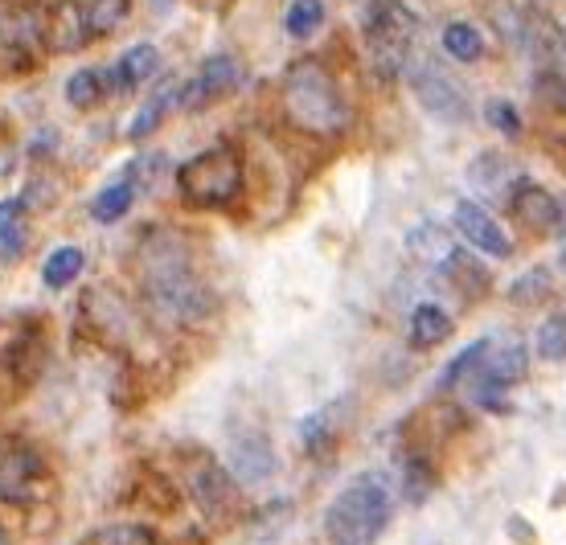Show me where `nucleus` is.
<instances>
[{"label":"nucleus","mask_w":566,"mask_h":545,"mask_svg":"<svg viewBox=\"0 0 566 545\" xmlns=\"http://www.w3.org/2000/svg\"><path fill=\"white\" fill-rule=\"evenodd\" d=\"M280 103L283 115L300 127V132H312V136H337L345 127V98H340L337 78L321 66V62H296L287 66L280 83Z\"/></svg>","instance_id":"1"},{"label":"nucleus","mask_w":566,"mask_h":545,"mask_svg":"<svg viewBox=\"0 0 566 545\" xmlns=\"http://www.w3.org/2000/svg\"><path fill=\"white\" fill-rule=\"evenodd\" d=\"M395 501L382 475H361L349 489L333 496L325 513V533L333 545H378V537L390 525Z\"/></svg>","instance_id":"2"},{"label":"nucleus","mask_w":566,"mask_h":545,"mask_svg":"<svg viewBox=\"0 0 566 545\" xmlns=\"http://www.w3.org/2000/svg\"><path fill=\"white\" fill-rule=\"evenodd\" d=\"M144 292L165 321L201 324L210 316V287L193 275L177 251H148V271H144Z\"/></svg>","instance_id":"3"},{"label":"nucleus","mask_w":566,"mask_h":545,"mask_svg":"<svg viewBox=\"0 0 566 545\" xmlns=\"http://www.w3.org/2000/svg\"><path fill=\"white\" fill-rule=\"evenodd\" d=\"M366 45H369V62L382 78H398L407 71L415 50V38H419V17L402 4V0H366Z\"/></svg>","instance_id":"4"},{"label":"nucleus","mask_w":566,"mask_h":545,"mask_svg":"<svg viewBox=\"0 0 566 545\" xmlns=\"http://www.w3.org/2000/svg\"><path fill=\"white\" fill-rule=\"evenodd\" d=\"M177 193L185 197V206L193 210H222L242 193V160L234 148L218 144L206 153L189 156L177 168Z\"/></svg>","instance_id":"5"},{"label":"nucleus","mask_w":566,"mask_h":545,"mask_svg":"<svg viewBox=\"0 0 566 545\" xmlns=\"http://www.w3.org/2000/svg\"><path fill=\"white\" fill-rule=\"evenodd\" d=\"M407 78H411V91L419 95V103H423L427 112L436 115V119H448V124H460L468 115V95L464 86H460V78H455L448 66H439L436 57H427V62H419V57H411L407 62Z\"/></svg>","instance_id":"6"},{"label":"nucleus","mask_w":566,"mask_h":545,"mask_svg":"<svg viewBox=\"0 0 566 545\" xmlns=\"http://www.w3.org/2000/svg\"><path fill=\"white\" fill-rule=\"evenodd\" d=\"M239 83H242L239 62L230 54H213V57H206V66L181 86V98H177V103H181L185 112H206L218 98H227Z\"/></svg>","instance_id":"7"},{"label":"nucleus","mask_w":566,"mask_h":545,"mask_svg":"<svg viewBox=\"0 0 566 545\" xmlns=\"http://www.w3.org/2000/svg\"><path fill=\"white\" fill-rule=\"evenodd\" d=\"M452 222H455V230H460V238H464L468 247L493 254V259H510V254H513L510 234H505V230H501V222H496L484 206H476V201H455Z\"/></svg>","instance_id":"8"},{"label":"nucleus","mask_w":566,"mask_h":545,"mask_svg":"<svg viewBox=\"0 0 566 545\" xmlns=\"http://www.w3.org/2000/svg\"><path fill=\"white\" fill-rule=\"evenodd\" d=\"M563 210H566V206L551 193V189L525 181V177L513 185L510 213L522 226H530V230H538V234H551V230H558V222H563Z\"/></svg>","instance_id":"9"},{"label":"nucleus","mask_w":566,"mask_h":545,"mask_svg":"<svg viewBox=\"0 0 566 545\" xmlns=\"http://www.w3.org/2000/svg\"><path fill=\"white\" fill-rule=\"evenodd\" d=\"M42 38L54 54H78L91 42V25H86V9L78 0H57L42 21Z\"/></svg>","instance_id":"10"},{"label":"nucleus","mask_w":566,"mask_h":545,"mask_svg":"<svg viewBox=\"0 0 566 545\" xmlns=\"http://www.w3.org/2000/svg\"><path fill=\"white\" fill-rule=\"evenodd\" d=\"M42 480V460L29 448H9L0 455V501H25Z\"/></svg>","instance_id":"11"},{"label":"nucleus","mask_w":566,"mask_h":545,"mask_svg":"<svg viewBox=\"0 0 566 545\" xmlns=\"http://www.w3.org/2000/svg\"><path fill=\"white\" fill-rule=\"evenodd\" d=\"M156 71H160V50L148 42L132 45L128 54L107 71V86H112V95H128V91H140L148 78H156Z\"/></svg>","instance_id":"12"},{"label":"nucleus","mask_w":566,"mask_h":545,"mask_svg":"<svg viewBox=\"0 0 566 545\" xmlns=\"http://www.w3.org/2000/svg\"><path fill=\"white\" fill-rule=\"evenodd\" d=\"M468 181L476 185V189H484V193H493V197L505 193V201H510L513 185L522 181V168L510 165L505 156H496V153H481V156H476V160H472V168H468Z\"/></svg>","instance_id":"13"},{"label":"nucleus","mask_w":566,"mask_h":545,"mask_svg":"<svg viewBox=\"0 0 566 545\" xmlns=\"http://www.w3.org/2000/svg\"><path fill=\"white\" fill-rule=\"evenodd\" d=\"M439 271H443V280L452 283L464 300H481V295L489 292V283H493L481 259H476V254H468V251H452L443 263H439Z\"/></svg>","instance_id":"14"},{"label":"nucleus","mask_w":566,"mask_h":545,"mask_svg":"<svg viewBox=\"0 0 566 545\" xmlns=\"http://www.w3.org/2000/svg\"><path fill=\"white\" fill-rule=\"evenodd\" d=\"M177 98H181V86L172 83V78H165V83L156 86L153 95L136 107V115H132V127H128V140L140 144L144 136H153L156 127L165 124V115H169V107L177 103Z\"/></svg>","instance_id":"15"},{"label":"nucleus","mask_w":566,"mask_h":545,"mask_svg":"<svg viewBox=\"0 0 566 545\" xmlns=\"http://www.w3.org/2000/svg\"><path fill=\"white\" fill-rule=\"evenodd\" d=\"M407 336H411V349H436L452 336V316L439 304H419L407 321Z\"/></svg>","instance_id":"16"},{"label":"nucleus","mask_w":566,"mask_h":545,"mask_svg":"<svg viewBox=\"0 0 566 545\" xmlns=\"http://www.w3.org/2000/svg\"><path fill=\"white\" fill-rule=\"evenodd\" d=\"M271 468H275V455H271L263 434H251V439H239V443H234V475H239V480L255 484V480L271 475Z\"/></svg>","instance_id":"17"},{"label":"nucleus","mask_w":566,"mask_h":545,"mask_svg":"<svg viewBox=\"0 0 566 545\" xmlns=\"http://www.w3.org/2000/svg\"><path fill=\"white\" fill-rule=\"evenodd\" d=\"M107 95H112V86H107V71H99V66L74 71L71 78H66V103H71V107H78V112L99 107Z\"/></svg>","instance_id":"18"},{"label":"nucleus","mask_w":566,"mask_h":545,"mask_svg":"<svg viewBox=\"0 0 566 545\" xmlns=\"http://www.w3.org/2000/svg\"><path fill=\"white\" fill-rule=\"evenodd\" d=\"M407 247H411L415 259H423V263H436V266L455 251V247H452V234H448L443 226H436V222L415 226L411 238H407Z\"/></svg>","instance_id":"19"},{"label":"nucleus","mask_w":566,"mask_h":545,"mask_svg":"<svg viewBox=\"0 0 566 545\" xmlns=\"http://www.w3.org/2000/svg\"><path fill=\"white\" fill-rule=\"evenodd\" d=\"M132 201H136V185L115 181V185H107V189H99V197L91 201V218L99 226H112L132 210Z\"/></svg>","instance_id":"20"},{"label":"nucleus","mask_w":566,"mask_h":545,"mask_svg":"<svg viewBox=\"0 0 566 545\" xmlns=\"http://www.w3.org/2000/svg\"><path fill=\"white\" fill-rule=\"evenodd\" d=\"M443 50L455 57V62H481L484 57V33L472 21H452L443 29Z\"/></svg>","instance_id":"21"},{"label":"nucleus","mask_w":566,"mask_h":545,"mask_svg":"<svg viewBox=\"0 0 566 545\" xmlns=\"http://www.w3.org/2000/svg\"><path fill=\"white\" fill-rule=\"evenodd\" d=\"M83 251H78V247H57L54 254H50V259H45V266H42V283L45 287H71L74 280H78V275H83Z\"/></svg>","instance_id":"22"},{"label":"nucleus","mask_w":566,"mask_h":545,"mask_svg":"<svg viewBox=\"0 0 566 545\" xmlns=\"http://www.w3.org/2000/svg\"><path fill=\"white\" fill-rule=\"evenodd\" d=\"M132 0H91L86 4V25H91V38H107L115 29L128 21Z\"/></svg>","instance_id":"23"},{"label":"nucleus","mask_w":566,"mask_h":545,"mask_svg":"<svg viewBox=\"0 0 566 545\" xmlns=\"http://www.w3.org/2000/svg\"><path fill=\"white\" fill-rule=\"evenodd\" d=\"M193 492H198V504H201V509H206V513H213V509H222V504L230 501L234 484H230V475L222 472V468L206 463V468L198 472V480H193Z\"/></svg>","instance_id":"24"},{"label":"nucleus","mask_w":566,"mask_h":545,"mask_svg":"<svg viewBox=\"0 0 566 545\" xmlns=\"http://www.w3.org/2000/svg\"><path fill=\"white\" fill-rule=\"evenodd\" d=\"M283 25H287V33H292L296 42L312 38L316 29L325 25V0H292V9H287V17H283Z\"/></svg>","instance_id":"25"},{"label":"nucleus","mask_w":566,"mask_h":545,"mask_svg":"<svg viewBox=\"0 0 566 545\" xmlns=\"http://www.w3.org/2000/svg\"><path fill=\"white\" fill-rule=\"evenodd\" d=\"M546 295H551V271L546 266H534V271H525L510 283V300L517 308H534Z\"/></svg>","instance_id":"26"},{"label":"nucleus","mask_w":566,"mask_h":545,"mask_svg":"<svg viewBox=\"0 0 566 545\" xmlns=\"http://www.w3.org/2000/svg\"><path fill=\"white\" fill-rule=\"evenodd\" d=\"M534 349H538L542 361H563L566 357V312H554L538 324V336H534Z\"/></svg>","instance_id":"27"},{"label":"nucleus","mask_w":566,"mask_h":545,"mask_svg":"<svg viewBox=\"0 0 566 545\" xmlns=\"http://www.w3.org/2000/svg\"><path fill=\"white\" fill-rule=\"evenodd\" d=\"M431 489H436V472H431V463H427L423 455H411V460L402 463V501L423 504Z\"/></svg>","instance_id":"28"},{"label":"nucleus","mask_w":566,"mask_h":545,"mask_svg":"<svg viewBox=\"0 0 566 545\" xmlns=\"http://www.w3.org/2000/svg\"><path fill=\"white\" fill-rule=\"evenodd\" d=\"M21 242H25V234H21V201L9 197V201H0V247H4V259H13L21 251Z\"/></svg>","instance_id":"29"},{"label":"nucleus","mask_w":566,"mask_h":545,"mask_svg":"<svg viewBox=\"0 0 566 545\" xmlns=\"http://www.w3.org/2000/svg\"><path fill=\"white\" fill-rule=\"evenodd\" d=\"M484 119H489V127H493V132L510 136V140H517V136H522V112L513 107L510 98H489V103H484Z\"/></svg>","instance_id":"30"},{"label":"nucleus","mask_w":566,"mask_h":545,"mask_svg":"<svg viewBox=\"0 0 566 545\" xmlns=\"http://www.w3.org/2000/svg\"><path fill=\"white\" fill-rule=\"evenodd\" d=\"M300 439H304V448L312 455H325V448L333 443V419H328V410H316L308 419L300 422Z\"/></svg>","instance_id":"31"},{"label":"nucleus","mask_w":566,"mask_h":545,"mask_svg":"<svg viewBox=\"0 0 566 545\" xmlns=\"http://www.w3.org/2000/svg\"><path fill=\"white\" fill-rule=\"evenodd\" d=\"M95 545H160V542H156V533L148 525H107L95 537Z\"/></svg>","instance_id":"32"},{"label":"nucleus","mask_w":566,"mask_h":545,"mask_svg":"<svg viewBox=\"0 0 566 545\" xmlns=\"http://www.w3.org/2000/svg\"><path fill=\"white\" fill-rule=\"evenodd\" d=\"M0 545H9V533H4V530H0Z\"/></svg>","instance_id":"33"},{"label":"nucleus","mask_w":566,"mask_h":545,"mask_svg":"<svg viewBox=\"0 0 566 545\" xmlns=\"http://www.w3.org/2000/svg\"><path fill=\"white\" fill-rule=\"evenodd\" d=\"M558 259H563V266H566V242H563V254H558Z\"/></svg>","instance_id":"34"}]
</instances>
